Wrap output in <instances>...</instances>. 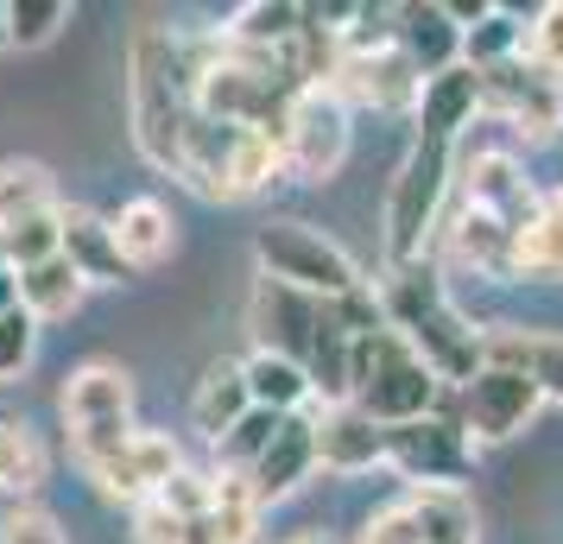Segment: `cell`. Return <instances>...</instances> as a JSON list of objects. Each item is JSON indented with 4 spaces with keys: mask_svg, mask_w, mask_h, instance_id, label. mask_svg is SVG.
Segmentation results:
<instances>
[{
    "mask_svg": "<svg viewBox=\"0 0 563 544\" xmlns=\"http://www.w3.org/2000/svg\"><path fill=\"white\" fill-rule=\"evenodd\" d=\"M184 468V449L172 431H133L121 449H108L102 463H89L82 475H89V488L102 493L108 507H146V500H158V488L172 481Z\"/></svg>",
    "mask_w": 563,
    "mask_h": 544,
    "instance_id": "cell-11",
    "label": "cell"
},
{
    "mask_svg": "<svg viewBox=\"0 0 563 544\" xmlns=\"http://www.w3.org/2000/svg\"><path fill=\"white\" fill-rule=\"evenodd\" d=\"M437 254L450 259V266H475L482 279H512V229L468 203H456V215H443Z\"/></svg>",
    "mask_w": 563,
    "mask_h": 544,
    "instance_id": "cell-20",
    "label": "cell"
},
{
    "mask_svg": "<svg viewBox=\"0 0 563 544\" xmlns=\"http://www.w3.org/2000/svg\"><path fill=\"white\" fill-rule=\"evenodd\" d=\"M57 406H64V437H70V456L82 468L102 463L108 449H121V443L140 431L133 424V380L128 367L114 362H82L64 392H57Z\"/></svg>",
    "mask_w": 563,
    "mask_h": 544,
    "instance_id": "cell-7",
    "label": "cell"
},
{
    "mask_svg": "<svg viewBox=\"0 0 563 544\" xmlns=\"http://www.w3.org/2000/svg\"><path fill=\"white\" fill-rule=\"evenodd\" d=\"M64 26H70V0H7V38L20 52L52 45Z\"/></svg>",
    "mask_w": 563,
    "mask_h": 544,
    "instance_id": "cell-34",
    "label": "cell"
},
{
    "mask_svg": "<svg viewBox=\"0 0 563 544\" xmlns=\"http://www.w3.org/2000/svg\"><path fill=\"white\" fill-rule=\"evenodd\" d=\"M475 114H482V70L450 64V70H437V77L418 82L411 121H418V140L424 146H450L456 153V133L475 127Z\"/></svg>",
    "mask_w": 563,
    "mask_h": 544,
    "instance_id": "cell-14",
    "label": "cell"
},
{
    "mask_svg": "<svg viewBox=\"0 0 563 544\" xmlns=\"http://www.w3.org/2000/svg\"><path fill=\"white\" fill-rule=\"evenodd\" d=\"M512 279H563V184L538 197V215L512 234Z\"/></svg>",
    "mask_w": 563,
    "mask_h": 544,
    "instance_id": "cell-27",
    "label": "cell"
},
{
    "mask_svg": "<svg viewBox=\"0 0 563 544\" xmlns=\"http://www.w3.org/2000/svg\"><path fill=\"white\" fill-rule=\"evenodd\" d=\"M247 412H254V399H247L241 362H216L203 380H197V392H190V424H197L209 443H222Z\"/></svg>",
    "mask_w": 563,
    "mask_h": 544,
    "instance_id": "cell-26",
    "label": "cell"
},
{
    "mask_svg": "<svg viewBox=\"0 0 563 544\" xmlns=\"http://www.w3.org/2000/svg\"><path fill=\"white\" fill-rule=\"evenodd\" d=\"M32 355H38V323L13 304V311L0 317V387L20 380V374L32 367Z\"/></svg>",
    "mask_w": 563,
    "mask_h": 544,
    "instance_id": "cell-38",
    "label": "cell"
},
{
    "mask_svg": "<svg viewBox=\"0 0 563 544\" xmlns=\"http://www.w3.org/2000/svg\"><path fill=\"white\" fill-rule=\"evenodd\" d=\"M456 184H462V203L482 209V215H494V222H507L512 234L538 215V190H532V178H526V165H519L512 153H500V146L462 158Z\"/></svg>",
    "mask_w": 563,
    "mask_h": 544,
    "instance_id": "cell-13",
    "label": "cell"
},
{
    "mask_svg": "<svg viewBox=\"0 0 563 544\" xmlns=\"http://www.w3.org/2000/svg\"><path fill=\"white\" fill-rule=\"evenodd\" d=\"M241 380H247V399H254L260 412H273V418H298V412L317 406V399H310L305 367L285 362V355H273V348H254V355L241 362Z\"/></svg>",
    "mask_w": 563,
    "mask_h": 544,
    "instance_id": "cell-25",
    "label": "cell"
},
{
    "mask_svg": "<svg viewBox=\"0 0 563 544\" xmlns=\"http://www.w3.org/2000/svg\"><path fill=\"white\" fill-rule=\"evenodd\" d=\"M393 45L418 77H437L462 64V26L450 20L443 0H411V7H393Z\"/></svg>",
    "mask_w": 563,
    "mask_h": 544,
    "instance_id": "cell-19",
    "label": "cell"
},
{
    "mask_svg": "<svg viewBox=\"0 0 563 544\" xmlns=\"http://www.w3.org/2000/svg\"><path fill=\"white\" fill-rule=\"evenodd\" d=\"M247 323H254V348H273V355L305 367L310 336L323 323V298H305V291H285L273 279H260L254 304H247Z\"/></svg>",
    "mask_w": 563,
    "mask_h": 544,
    "instance_id": "cell-15",
    "label": "cell"
},
{
    "mask_svg": "<svg viewBox=\"0 0 563 544\" xmlns=\"http://www.w3.org/2000/svg\"><path fill=\"white\" fill-rule=\"evenodd\" d=\"M158 507H165V513H178V519L209 513V507H216V468H190V463H184L178 475L158 488Z\"/></svg>",
    "mask_w": 563,
    "mask_h": 544,
    "instance_id": "cell-36",
    "label": "cell"
},
{
    "mask_svg": "<svg viewBox=\"0 0 563 544\" xmlns=\"http://www.w3.org/2000/svg\"><path fill=\"white\" fill-rule=\"evenodd\" d=\"M538 406H544V399H538L532 380L512 374V367H494V362H482L475 380H462V387L450 392V412H456V424L468 431V443L519 437V431L538 418Z\"/></svg>",
    "mask_w": 563,
    "mask_h": 544,
    "instance_id": "cell-10",
    "label": "cell"
},
{
    "mask_svg": "<svg viewBox=\"0 0 563 544\" xmlns=\"http://www.w3.org/2000/svg\"><path fill=\"white\" fill-rule=\"evenodd\" d=\"M0 544H70V539H64L57 513H45L38 500H13L0 513Z\"/></svg>",
    "mask_w": 563,
    "mask_h": 544,
    "instance_id": "cell-37",
    "label": "cell"
},
{
    "mask_svg": "<svg viewBox=\"0 0 563 544\" xmlns=\"http://www.w3.org/2000/svg\"><path fill=\"white\" fill-rule=\"evenodd\" d=\"M298 26H305V7H291V0H247V7H234L222 38L254 45V52H285L298 38Z\"/></svg>",
    "mask_w": 563,
    "mask_h": 544,
    "instance_id": "cell-29",
    "label": "cell"
},
{
    "mask_svg": "<svg viewBox=\"0 0 563 544\" xmlns=\"http://www.w3.org/2000/svg\"><path fill=\"white\" fill-rule=\"evenodd\" d=\"M361 544H424V532H418V513H411V500H406V493H399L393 507H380V513L367 519Z\"/></svg>",
    "mask_w": 563,
    "mask_h": 544,
    "instance_id": "cell-39",
    "label": "cell"
},
{
    "mask_svg": "<svg viewBox=\"0 0 563 544\" xmlns=\"http://www.w3.org/2000/svg\"><path fill=\"white\" fill-rule=\"evenodd\" d=\"M254 266H260V279H273L285 291H305V298H323V304L367 286L361 266L335 247L330 234L310 229V222H291V215L254 229Z\"/></svg>",
    "mask_w": 563,
    "mask_h": 544,
    "instance_id": "cell-6",
    "label": "cell"
},
{
    "mask_svg": "<svg viewBox=\"0 0 563 544\" xmlns=\"http://www.w3.org/2000/svg\"><path fill=\"white\" fill-rule=\"evenodd\" d=\"M482 362L512 367L538 387V399H558L563 406V336L551 330H519V323H500L482 336Z\"/></svg>",
    "mask_w": 563,
    "mask_h": 544,
    "instance_id": "cell-21",
    "label": "cell"
},
{
    "mask_svg": "<svg viewBox=\"0 0 563 544\" xmlns=\"http://www.w3.org/2000/svg\"><path fill=\"white\" fill-rule=\"evenodd\" d=\"M450 184H456V153L450 146H424L411 140V153L393 171L386 190V266H424L443 229V203H450Z\"/></svg>",
    "mask_w": 563,
    "mask_h": 544,
    "instance_id": "cell-5",
    "label": "cell"
},
{
    "mask_svg": "<svg viewBox=\"0 0 563 544\" xmlns=\"http://www.w3.org/2000/svg\"><path fill=\"white\" fill-rule=\"evenodd\" d=\"M52 475V449L26 418H0V493L7 500H32Z\"/></svg>",
    "mask_w": 563,
    "mask_h": 544,
    "instance_id": "cell-28",
    "label": "cell"
},
{
    "mask_svg": "<svg viewBox=\"0 0 563 544\" xmlns=\"http://www.w3.org/2000/svg\"><path fill=\"white\" fill-rule=\"evenodd\" d=\"M0 52H13V38H7V0H0Z\"/></svg>",
    "mask_w": 563,
    "mask_h": 544,
    "instance_id": "cell-43",
    "label": "cell"
},
{
    "mask_svg": "<svg viewBox=\"0 0 563 544\" xmlns=\"http://www.w3.org/2000/svg\"><path fill=\"white\" fill-rule=\"evenodd\" d=\"M349 158V108L335 102L330 89H298L279 121V165L285 178L323 184L342 171Z\"/></svg>",
    "mask_w": 563,
    "mask_h": 544,
    "instance_id": "cell-8",
    "label": "cell"
},
{
    "mask_svg": "<svg viewBox=\"0 0 563 544\" xmlns=\"http://www.w3.org/2000/svg\"><path fill=\"white\" fill-rule=\"evenodd\" d=\"M13 304H20V286H13V273H7V279H0V317L13 311Z\"/></svg>",
    "mask_w": 563,
    "mask_h": 544,
    "instance_id": "cell-41",
    "label": "cell"
},
{
    "mask_svg": "<svg viewBox=\"0 0 563 544\" xmlns=\"http://www.w3.org/2000/svg\"><path fill=\"white\" fill-rule=\"evenodd\" d=\"M386 468H399L411 488H462L475 475V443L456 424V412L443 406L418 424L386 431Z\"/></svg>",
    "mask_w": 563,
    "mask_h": 544,
    "instance_id": "cell-9",
    "label": "cell"
},
{
    "mask_svg": "<svg viewBox=\"0 0 563 544\" xmlns=\"http://www.w3.org/2000/svg\"><path fill=\"white\" fill-rule=\"evenodd\" d=\"M310 437H317V468L330 475H367L386 463V431L355 406H310Z\"/></svg>",
    "mask_w": 563,
    "mask_h": 544,
    "instance_id": "cell-16",
    "label": "cell"
},
{
    "mask_svg": "<svg viewBox=\"0 0 563 544\" xmlns=\"http://www.w3.org/2000/svg\"><path fill=\"white\" fill-rule=\"evenodd\" d=\"M7 273H13V266H7V247H0V279H7Z\"/></svg>",
    "mask_w": 563,
    "mask_h": 544,
    "instance_id": "cell-44",
    "label": "cell"
},
{
    "mask_svg": "<svg viewBox=\"0 0 563 544\" xmlns=\"http://www.w3.org/2000/svg\"><path fill=\"white\" fill-rule=\"evenodd\" d=\"M57 254L77 266L82 286H121V279H133L128 259H121V247H114L108 215H96V209L64 203V247H57Z\"/></svg>",
    "mask_w": 563,
    "mask_h": 544,
    "instance_id": "cell-23",
    "label": "cell"
},
{
    "mask_svg": "<svg viewBox=\"0 0 563 544\" xmlns=\"http://www.w3.org/2000/svg\"><path fill=\"white\" fill-rule=\"evenodd\" d=\"M519 45H526V26L512 20L507 7H487L482 20L462 32V64L468 70H494V64H512Z\"/></svg>",
    "mask_w": 563,
    "mask_h": 544,
    "instance_id": "cell-31",
    "label": "cell"
},
{
    "mask_svg": "<svg viewBox=\"0 0 563 544\" xmlns=\"http://www.w3.org/2000/svg\"><path fill=\"white\" fill-rule=\"evenodd\" d=\"M279 424H285V418H273V412H260V406H254V412L241 418L222 443H209V449H216V463H209V468H216V475H247V468L266 456V443L279 437Z\"/></svg>",
    "mask_w": 563,
    "mask_h": 544,
    "instance_id": "cell-33",
    "label": "cell"
},
{
    "mask_svg": "<svg viewBox=\"0 0 563 544\" xmlns=\"http://www.w3.org/2000/svg\"><path fill=\"white\" fill-rule=\"evenodd\" d=\"M133 544H184V519L146 500V507H133Z\"/></svg>",
    "mask_w": 563,
    "mask_h": 544,
    "instance_id": "cell-40",
    "label": "cell"
},
{
    "mask_svg": "<svg viewBox=\"0 0 563 544\" xmlns=\"http://www.w3.org/2000/svg\"><path fill=\"white\" fill-rule=\"evenodd\" d=\"M310 475H317V437H310V412H298V418H285L279 437L266 443V456L247 468V493H254V507L266 513V507L291 500Z\"/></svg>",
    "mask_w": 563,
    "mask_h": 544,
    "instance_id": "cell-17",
    "label": "cell"
},
{
    "mask_svg": "<svg viewBox=\"0 0 563 544\" xmlns=\"http://www.w3.org/2000/svg\"><path fill=\"white\" fill-rule=\"evenodd\" d=\"M519 57H526L532 70H544V77L563 89V0H551V7H538V13H532Z\"/></svg>",
    "mask_w": 563,
    "mask_h": 544,
    "instance_id": "cell-35",
    "label": "cell"
},
{
    "mask_svg": "<svg viewBox=\"0 0 563 544\" xmlns=\"http://www.w3.org/2000/svg\"><path fill=\"white\" fill-rule=\"evenodd\" d=\"M108 229H114V247L128 259V273H153L158 259H172V247H178V222L158 197H128L108 215Z\"/></svg>",
    "mask_w": 563,
    "mask_h": 544,
    "instance_id": "cell-22",
    "label": "cell"
},
{
    "mask_svg": "<svg viewBox=\"0 0 563 544\" xmlns=\"http://www.w3.org/2000/svg\"><path fill=\"white\" fill-rule=\"evenodd\" d=\"M178 178L209 203H247V197H260V190H273L285 178L279 140L266 127H222V121L197 114L190 140H184Z\"/></svg>",
    "mask_w": 563,
    "mask_h": 544,
    "instance_id": "cell-4",
    "label": "cell"
},
{
    "mask_svg": "<svg viewBox=\"0 0 563 544\" xmlns=\"http://www.w3.org/2000/svg\"><path fill=\"white\" fill-rule=\"evenodd\" d=\"M38 209H57V178L38 158H0V229Z\"/></svg>",
    "mask_w": 563,
    "mask_h": 544,
    "instance_id": "cell-30",
    "label": "cell"
},
{
    "mask_svg": "<svg viewBox=\"0 0 563 544\" xmlns=\"http://www.w3.org/2000/svg\"><path fill=\"white\" fill-rule=\"evenodd\" d=\"M291 544H342L335 532H305V539H291Z\"/></svg>",
    "mask_w": 563,
    "mask_h": 544,
    "instance_id": "cell-42",
    "label": "cell"
},
{
    "mask_svg": "<svg viewBox=\"0 0 563 544\" xmlns=\"http://www.w3.org/2000/svg\"><path fill=\"white\" fill-rule=\"evenodd\" d=\"M197 121V64H190V38L172 26H140L128 45V127L133 146L153 171L178 178L184 140Z\"/></svg>",
    "mask_w": 563,
    "mask_h": 544,
    "instance_id": "cell-1",
    "label": "cell"
},
{
    "mask_svg": "<svg viewBox=\"0 0 563 544\" xmlns=\"http://www.w3.org/2000/svg\"><path fill=\"white\" fill-rule=\"evenodd\" d=\"M374 291H380L386 330L406 336L411 355L431 367L443 387L456 392L462 380H475L487 330H475V323L450 304V291H443V279H437L431 259H424V266H386V279Z\"/></svg>",
    "mask_w": 563,
    "mask_h": 544,
    "instance_id": "cell-2",
    "label": "cell"
},
{
    "mask_svg": "<svg viewBox=\"0 0 563 544\" xmlns=\"http://www.w3.org/2000/svg\"><path fill=\"white\" fill-rule=\"evenodd\" d=\"M349 406L367 412L380 431H399V424H418L450 406V387L437 380L431 367L411 355L406 336H355V367H349Z\"/></svg>",
    "mask_w": 563,
    "mask_h": 544,
    "instance_id": "cell-3",
    "label": "cell"
},
{
    "mask_svg": "<svg viewBox=\"0 0 563 544\" xmlns=\"http://www.w3.org/2000/svg\"><path fill=\"white\" fill-rule=\"evenodd\" d=\"M418 70H411L406 57H399V45L393 52H374V57H342V70H335L330 96L342 108H411L418 102Z\"/></svg>",
    "mask_w": 563,
    "mask_h": 544,
    "instance_id": "cell-18",
    "label": "cell"
},
{
    "mask_svg": "<svg viewBox=\"0 0 563 544\" xmlns=\"http://www.w3.org/2000/svg\"><path fill=\"white\" fill-rule=\"evenodd\" d=\"M0 247H7V266H13V273H26V266H38V259H52L57 247H64V203L7 222V229H0Z\"/></svg>",
    "mask_w": 563,
    "mask_h": 544,
    "instance_id": "cell-32",
    "label": "cell"
},
{
    "mask_svg": "<svg viewBox=\"0 0 563 544\" xmlns=\"http://www.w3.org/2000/svg\"><path fill=\"white\" fill-rule=\"evenodd\" d=\"M482 114H500L519 140H551L563 127V89L526 57L482 70Z\"/></svg>",
    "mask_w": 563,
    "mask_h": 544,
    "instance_id": "cell-12",
    "label": "cell"
},
{
    "mask_svg": "<svg viewBox=\"0 0 563 544\" xmlns=\"http://www.w3.org/2000/svg\"><path fill=\"white\" fill-rule=\"evenodd\" d=\"M13 286H20V311L45 330V323H64V317L82 311V298H89V286L77 279V266L64 254L38 259V266H26V273H13Z\"/></svg>",
    "mask_w": 563,
    "mask_h": 544,
    "instance_id": "cell-24",
    "label": "cell"
}]
</instances>
